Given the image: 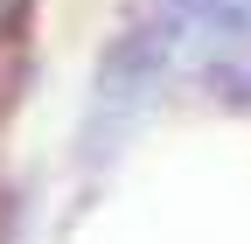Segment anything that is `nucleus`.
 <instances>
[{
  "label": "nucleus",
  "instance_id": "obj_1",
  "mask_svg": "<svg viewBox=\"0 0 251 244\" xmlns=\"http://www.w3.org/2000/svg\"><path fill=\"white\" fill-rule=\"evenodd\" d=\"M202 112H224V119H251V56H181V77H175Z\"/></svg>",
  "mask_w": 251,
  "mask_h": 244
},
{
  "label": "nucleus",
  "instance_id": "obj_2",
  "mask_svg": "<svg viewBox=\"0 0 251 244\" xmlns=\"http://www.w3.org/2000/svg\"><path fill=\"white\" fill-rule=\"evenodd\" d=\"M133 119H112V112H77V126H70V168L84 174V181H105L119 161H126V146H133Z\"/></svg>",
  "mask_w": 251,
  "mask_h": 244
},
{
  "label": "nucleus",
  "instance_id": "obj_3",
  "mask_svg": "<svg viewBox=\"0 0 251 244\" xmlns=\"http://www.w3.org/2000/svg\"><path fill=\"white\" fill-rule=\"evenodd\" d=\"M28 217H35V189L7 181L0 189V244H28Z\"/></svg>",
  "mask_w": 251,
  "mask_h": 244
}]
</instances>
